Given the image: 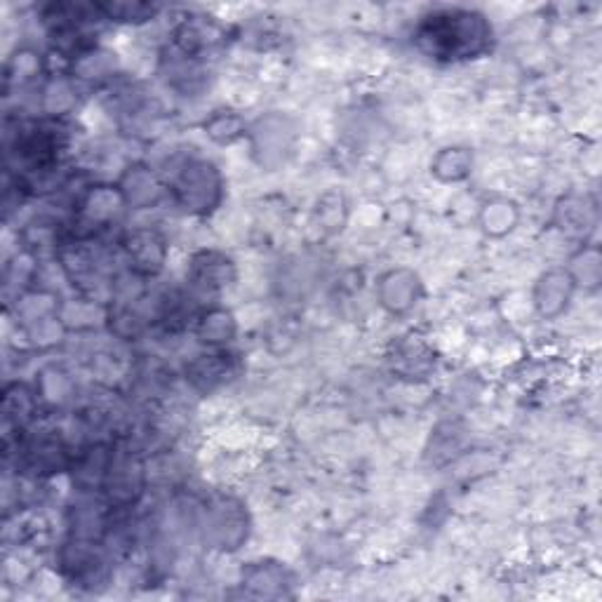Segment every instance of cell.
Returning a JSON list of instances; mask_svg holds the SVG:
<instances>
[{
    "label": "cell",
    "instance_id": "obj_1",
    "mask_svg": "<svg viewBox=\"0 0 602 602\" xmlns=\"http://www.w3.org/2000/svg\"><path fill=\"white\" fill-rule=\"evenodd\" d=\"M492 29L473 10L445 8L428 12L414 29V45L433 62H466L490 50Z\"/></svg>",
    "mask_w": 602,
    "mask_h": 602
},
{
    "label": "cell",
    "instance_id": "obj_2",
    "mask_svg": "<svg viewBox=\"0 0 602 602\" xmlns=\"http://www.w3.org/2000/svg\"><path fill=\"white\" fill-rule=\"evenodd\" d=\"M175 191L184 210H210L212 196H217L219 191L217 172L205 160L189 163L179 175Z\"/></svg>",
    "mask_w": 602,
    "mask_h": 602
},
{
    "label": "cell",
    "instance_id": "obj_3",
    "mask_svg": "<svg viewBox=\"0 0 602 602\" xmlns=\"http://www.w3.org/2000/svg\"><path fill=\"white\" fill-rule=\"evenodd\" d=\"M99 12L104 17L116 19V22H146L156 15V5H144V3H109V5H97Z\"/></svg>",
    "mask_w": 602,
    "mask_h": 602
},
{
    "label": "cell",
    "instance_id": "obj_4",
    "mask_svg": "<svg viewBox=\"0 0 602 602\" xmlns=\"http://www.w3.org/2000/svg\"><path fill=\"white\" fill-rule=\"evenodd\" d=\"M226 269H231L229 259L214 262V254H205V264H196L193 278L198 280V285H205L207 290H214V287L226 285Z\"/></svg>",
    "mask_w": 602,
    "mask_h": 602
}]
</instances>
